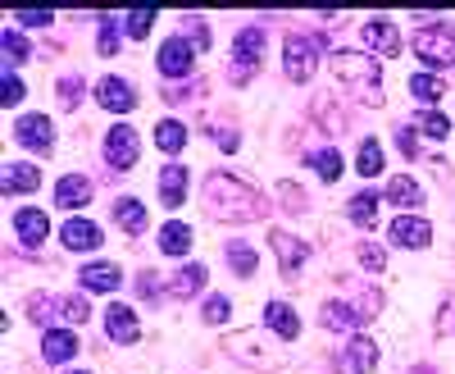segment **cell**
<instances>
[{
  "mask_svg": "<svg viewBox=\"0 0 455 374\" xmlns=\"http://www.w3.org/2000/svg\"><path fill=\"white\" fill-rule=\"evenodd\" d=\"M182 23H187V32L196 37V46L205 51V46H210V28H205V23H196V19H182Z\"/></svg>",
  "mask_w": 455,
  "mask_h": 374,
  "instance_id": "48",
  "label": "cell"
},
{
  "mask_svg": "<svg viewBox=\"0 0 455 374\" xmlns=\"http://www.w3.org/2000/svg\"><path fill=\"white\" fill-rule=\"evenodd\" d=\"M78 101H83V83L78 78H60V105L64 110H78Z\"/></svg>",
  "mask_w": 455,
  "mask_h": 374,
  "instance_id": "43",
  "label": "cell"
},
{
  "mask_svg": "<svg viewBox=\"0 0 455 374\" xmlns=\"http://www.w3.org/2000/svg\"><path fill=\"white\" fill-rule=\"evenodd\" d=\"M78 279H83L87 292H114V288L124 283V270H119V265H109V260H92V265H83Z\"/></svg>",
  "mask_w": 455,
  "mask_h": 374,
  "instance_id": "20",
  "label": "cell"
},
{
  "mask_svg": "<svg viewBox=\"0 0 455 374\" xmlns=\"http://www.w3.org/2000/svg\"><path fill=\"white\" fill-rule=\"evenodd\" d=\"M401 151H405L410 160H414V156H419V137H414L410 128H401Z\"/></svg>",
  "mask_w": 455,
  "mask_h": 374,
  "instance_id": "49",
  "label": "cell"
},
{
  "mask_svg": "<svg viewBox=\"0 0 455 374\" xmlns=\"http://www.w3.org/2000/svg\"><path fill=\"white\" fill-rule=\"evenodd\" d=\"M68 374H87V370H68Z\"/></svg>",
  "mask_w": 455,
  "mask_h": 374,
  "instance_id": "50",
  "label": "cell"
},
{
  "mask_svg": "<svg viewBox=\"0 0 455 374\" xmlns=\"http://www.w3.org/2000/svg\"><path fill=\"white\" fill-rule=\"evenodd\" d=\"M156 146H160L164 156H178L182 146H187V124L182 119H160L156 124Z\"/></svg>",
  "mask_w": 455,
  "mask_h": 374,
  "instance_id": "27",
  "label": "cell"
},
{
  "mask_svg": "<svg viewBox=\"0 0 455 374\" xmlns=\"http://www.w3.org/2000/svg\"><path fill=\"white\" fill-rule=\"evenodd\" d=\"M96 101L109 110V115H128V110L137 105V92H132V83H124V78H100V83H96Z\"/></svg>",
  "mask_w": 455,
  "mask_h": 374,
  "instance_id": "14",
  "label": "cell"
},
{
  "mask_svg": "<svg viewBox=\"0 0 455 374\" xmlns=\"http://www.w3.org/2000/svg\"><path fill=\"white\" fill-rule=\"evenodd\" d=\"M223 347H228V356H233V361H242L251 370H283L287 365V352L274 347L269 329H237Z\"/></svg>",
  "mask_w": 455,
  "mask_h": 374,
  "instance_id": "3",
  "label": "cell"
},
{
  "mask_svg": "<svg viewBox=\"0 0 455 374\" xmlns=\"http://www.w3.org/2000/svg\"><path fill=\"white\" fill-rule=\"evenodd\" d=\"M87 201H92V178H87V174H64V178L55 183V206L83 210Z\"/></svg>",
  "mask_w": 455,
  "mask_h": 374,
  "instance_id": "16",
  "label": "cell"
},
{
  "mask_svg": "<svg viewBox=\"0 0 455 374\" xmlns=\"http://www.w3.org/2000/svg\"><path fill=\"white\" fill-rule=\"evenodd\" d=\"M410 96L424 101V105H437L446 96V83L437 78V73H414V78H410Z\"/></svg>",
  "mask_w": 455,
  "mask_h": 374,
  "instance_id": "30",
  "label": "cell"
},
{
  "mask_svg": "<svg viewBox=\"0 0 455 374\" xmlns=\"http://www.w3.org/2000/svg\"><path fill=\"white\" fill-rule=\"evenodd\" d=\"M414 128H419L424 137H446V133H451V119L437 115V110H424V115L414 119Z\"/></svg>",
  "mask_w": 455,
  "mask_h": 374,
  "instance_id": "39",
  "label": "cell"
},
{
  "mask_svg": "<svg viewBox=\"0 0 455 374\" xmlns=\"http://www.w3.org/2000/svg\"><path fill=\"white\" fill-rule=\"evenodd\" d=\"M160 251L164 256H187V251H192V229H187V224H164V229H160Z\"/></svg>",
  "mask_w": 455,
  "mask_h": 374,
  "instance_id": "29",
  "label": "cell"
},
{
  "mask_svg": "<svg viewBox=\"0 0 455 374\" xmlns=\"http://www.w3.org/2000/svg\"><path fill=\"white\" fill-rule=\"evenodd\" d=\"M0 46H5V64H10V69L28 60V37H23V32H14V28H5V37H0Z\"/></svg>",
  "mask_w": 455,
  "mask_h": 374,
  "instance_id": "38",
  "label": "cell"
},
{
  "mask_svg": "<svg viewBox=\"0 0 455 374\" xmlns=\"http://www.w3.org/2000/svg\"><path fill=\"white\" fill-rule=\"evenodd\" d=\"M150 19H156V10H128L124 14V32L128 37H146L150 32Z\"/></svg>",
  "mask_w": 455,
  "mask_h": 374,
  "instance_id": "42",
  "label": "cell"
},
{
  "mask_svg": "<svg viewBox=\"0 0 455 374\" xmlns=\"http://www.w3.org/2000/svg\"><path fill=\"white\" fill-rule=\"evenodd\" d=\"M60 315H64L68 324H87V315H92L87 297H60Z\"/></svg>",
  "mask_w": 455,
  "mask_h": 374,
  "instance_id": "41",
  "label": "cell"
},
{
  "mask_svg": "<svg viewBox=\"0 0 455 374\" xmlns=\"http://www.w3.org/2000/svg\"><path fill=\"white\" fill-rule=\"evenodd\" d=\"M14 137L28 146V151H42V156L55 146V128H51L46 115H23V119L14 124Z\"/></svg>",
  "mask_w": 455,
  "mask_h": 374,
  "instance_id": "12",
  "label": "cell"
},
{
  "mask_svg": "<svg viewBox=\"0 0 455 374\" xmlns=\"http://www.w3.org/2000/svg\"><path fill=\"white\" fill-rule=\"evenodd\" d=\"M351 224L355 229H373L378 224V197L373 192H355L351 197Z\"/></svg>",
  "mask_w": 455,
  "mask_h": 374,
  "instance_id": "32",
  "label": "cell"
},
{
  "mask_svg": "<svg viewBox=\"0 0 455 374\" xmlns=\"http://www.w3.org/2000/svg\"><path fill=\"white\" fill-rule=\"evenodd\" d=\"M264 329H274L278 343H291L300 333V320H296V311L287 302H269V306H264Z\"/></svg>",
  "mask_w": 455,
  "mask_h": 374,
  "instance_id": "23",
  "label": "cell"
},
{
  "mask_svg": "<svg viewBox=\"0 0 455 374\" xmlns=\"http://www.w3.org/2000/svg\"><path fill=\"white\" fill-rule=\"evenodd\" d=\"M392 242H396V247H410V251H419V247L433 242V224L419 219V215H396V219H392Z\"/></svg>",
  "mask_w": 455,
  "mask_h": 374,
  "instance_id": "13",
  "label": "cell"
},
{
  "mask_svg": "<svg viewBox=\"0 0 455 374\" xmlns=\"http://www.w3.org/2000/svg\"><path fill=\"white\" fill-rule=\"evenodd\" d=\"M60 242L68 247V251H96L105 238H100V229L92 219H68L64 229H60Z\"/></svg>",
  "mask_w": 455,
  "mask_h": 374,
  "instance_id": "18",
  "label": "cell"
},
{
  "mask_svg": "<svg viewBox=\"0 0 455 374\" xmlns=\"http://www.w3.org/2000/svg\"><path fill=\"white\" fill-rule=\"evenodd\" d=\"M205 279H210L205 265H182V270L173 274V283H169V297H178V302H192V297L205 288Z\"/></svg>",
  "mask_w": 455,
  "mask_h": 374,
  "instance_id": "25",
  "label": "cell"
},
{
  "mask_svg": "<svg viewBox=\"0 0 455 374\" xmlns=\"http://www.w3.org/2000/svg\"><path fill=\"white\" fill-rule=\"evenodd\" d=\"M364 46L378 51V55H396V51H401V32H396V23H387V19L364 23Z\"/></svg>",
  "mask_w": 455,
  "mask_h": 374,
  "instance_id": "21",
  "label": "cell"
},
{
  "mask_svg": "<svg viewBox=\"0 0 455 374\" xmlns=\"http://www.w3.org/2000/svg\"><path fill=\"white\" fill-rule=\"evenodd\" d=\"M355 251H360V265H364L369 274H383V270H387V251L378 247L373 238H360V247H355Z\"/></svg>",
  "mask_w": 455,
  "mask_h": 374,
  "instance_id": "34",
  "label": "cell"
},
{
  "mask_svg": "<svg viewBox=\"0 0 455 374\" xmlns=\"http://www.w3.org/2000/svg\"><path fill=\"white\" fill-rule=\"evenodd\" d=\"M23 96H28V87L14 78V69H5V78H0V105H5V110H14Z\"/></svg>",
  "mask_w": 455,
  "mask_h": 374,
  "instance_id": "40",
  "label": "cell"
},
{
  "mask_svg": "<svg viewBox=\"0 0 455 374\" xmlns=\"http://www.w3.org/2000/svg\"><path fill=\"white\" fill-rule=\"evenodd\" d=\"M55 311H60V297H51V292H32V297H28V315H32L36 324H46Z\"/></svg>",
  "mask_w": 455,
  "mask_h": 374,
  "instance_id": "37",
  "label": "cell"
},
{
  "mask_svg": "<svg viewBox=\"0 0 455 374\" xmlns=\"http://www.w3.org/2000/svg\"><path fill=\"white\" fill-rule=\"evenodd\" d=\"M378 311H383V297L364 292L360 302H323L319 320H323V329H360V324H369Z\"/></svg>",
  "mask_w": 455,
  "mask_h": 374,
  "instance_id": "4",
  "label": "cell"
},
{
  "mask_svg": "<svg viewBox=\"0 0 455 374\" xmlns=\"http://www.w3.org/2000/svg\"><path fill=\"white\" fill-rule=\"evenodd\" d=\"M332 78L341 83V92L355 96L360 105H383V69H378L373 55L364 51H332Z\"/></svg>",
  "mask_w": 455,
  "mask_h": 374,
  "instance_id": "2",
  "label": "cell"
},
{
  "mask_svg": "<svg viewBox=\"0 0 455 374\" xmlns=\"http://www.w3.org/2000/svg\"><path fill=\"white\" fill-rule=\"evenodd\" d=\"M269 247H274V256H278V274H283V279H296L300 265H306V256H310L306 238H296V233H287V229H269Z\"/></svg>",
  "mask_w": 455,
  "mask_h": 374,
  "instance_id": "8",
  "label": "cell"
},
{
  "mask_svg": "<svg viewBox=\"0 0 455 374\" xmlns=\"http://www.w3.org/2000/svg\"><path fill=\"white\" fill-rule=\"evenodd\" d=\"M14 19L23 23V28H51V10H14Z\"/></svg>",
  "mask_w": 455,
  "mask_h": 374,
  "instance_id": "44",
  "label": "cell"
},
{
  "mask_svg": "<svg viewBox=\"0 0 455 374\" xmlns=\"http://www.w3.org/2000/svg\"><path fill=\"white\" fill-rule=\"evenodd\" d=\"M156 64H160L164 78H187L192 64H196V46L187 42V37H169V42L160 46V55H156Z\"/></svg>",
  "mask_w": 455,
  "mask_h": 374,
  "instance_id": "10",
  "label": "cell"
},
{
  "mask_svg": "<svg viewBox=\"0 0 455 374\" xmlns=\"http://www.w3.org/2000/svg\"><path fill=\"white\" fill-rule=\"evenodd\" d=\"M137 156H141V142H137V128H128V124H114L109 128V137H105V160H109V169H132L137 165Z\"/></svg>",
  "mask_w": 455,
  "mask_h": 374,
  "instance_id": "9",
  "label": "cell"
},
{
  "mask_svg": "<svg viewBox=\"0 0 455 374\" xmlns=\"http://www.w3.org/2000/svg\"><path fill=\"white\" fill-rule=\"evenodd\" d=\"M310 165H315V174H319L323 183H337V178H341V151H332V146H328V151H315Z\"/></svg>",
  "mask_w": 455,
  "mask_h": 374,
  "instance_id": "35",
  "label": "cell"
},
{
  "mask_svg": "<svg viewBox=\"0 0 455 374\" xmlns=\"http://www.w3.org/2000/svg\"><path fill=\"white\" fill-rule=\"evenodd\" d=\"M42 356H46L51 365H68L73 356H78V333H68V329H46Z\"/></svg>",
  "mask_w": 455,
  "mask_h": 374,
  "instance_id": "19",
  "label": "cell"
},
{
  "mask_svg": "<svg viewBox=\"0 0 455 374\" xmlns=\"http://www.w3.org/2000/svg\"><path fill=\"white\" fill-rule=\"evenodd\" d=\"M373 365H378V343L364 338V333H355V338L337 352V370L341 374H369Z\"/></svg>",
  "mask_w": 455,
  "mask_h": 374,
  "instance_id": "11",
  "label": "cell"
},
{
  "mask_svg": "<svg viewBox=\"0 0 455 374\" xmlns=\"http://www.w3.org/2000/svg\"><path fill=\"white\" fill-rule=\"evenodd\" d=\"M259 55H264V28H242L237 42H233V83L246 87L259 69Z\"/></svg>",
  "mask_w": 455,
  "mask_h": 374,
  "instance_id": "7",
  "label": "cell"
},
{
  "mask_svg": "<svg viewBox=\"0 0 455 374\" xmlns=\"http://www.w3.org/2000/svg\"><path fill=\"white\" fill-rule=\"evenodd\" d=\"M437 333H455V288L446 292V302H442V315H437Z\"/></svg>",
  "mask_w": 455,
  "mask_h": 374,
  "instance_id": "45",
  "label": "cell"
},
{
  "mask_svg": "<svg viewBox=\"0 0 455 374\" xmlns=\"http://www.w3.org/2000/svg\"><path fill=\"white\" fill-rule=\"evenodd\" d=\"M187 201V165H164L160 169V206L178 210Z\"/></svg>",
  "mask_w": 455,
  "mask_h": 374,
  "instance_id": "22",
  "label": "cell"
},
{
  "mask_svg": "<svg viewBox=\"0 0 455 374\" xmlns=\"http://www.w3.org/2000/svg\"><path fill=\"white\" fill-rule=\"evenodd\" d=\"M5 197H14V192H36L42 187V174H36V165H23V160H10L5 165Z\"/></svg>",
  "mask_w": 455,
  "mask_h": 374,
  "instance_id": "26",
  "label": "cell"
},
{
  "mask_svg": "<svg viewBox=\"0 0 455 374\" xmlns=\"http://www.w3.org/2000/svg\"><path fill=\"white\" fill-rule=\"evenodd\" d=\"M14 238H19L23 247H42V242L51 238V219H46L42 210L23 206V210L14 215Z\"/></svg>",
  "mask_w": 455,
  "mask_h": 374,
  "instance_id": "15",
  "label": "cell"
},
{
  "mask_svg": "<svg viewBox=\"0 0 455 374\" xmlns=\"http://www.w3.org/2000/svg\"><path fill=\"white\" fill-rule=\"evenodd\" d=\"M355 169H360L364 178H378V174H383V146H378V137H364V142H360Z\"/></svg>",
  "mask_w": 455,
  "mask_h": 374,
  "instance_id": "31",
  "label": "cell"
},
{
  "mask_svg": "<svg viewBox=\"0 0 455 374\" xmlns=\"http://www.w3.org/2000/svg\"><path fill=\"white\" fill-rule=\"evenodd\" d=\"M283 69H287L291 83H310L315 69H319V42H315V37L291 32L287 42H283Z\"/></svg>",
  "mask_w": 455,
  "mask_h": 374,
  "instance_id": "5",
  "label": "cell"
},
{
  "mask_svg": "<svg viewBox=\"0 0 455 374\" xmlns=\"http://www.w3.org/2000/svg\"><path fill=\"white\" fill-rule=\"evenodd\" d=\"M383 201H392V206H401V210H419L424 206V187L414 183L410 174H396L392 183H387V197Z\"/></svg>",
  "mask_w": 455,
  "mask_h": 374,
  "instance_id": "24",
  "label": "cell"
},
{
  "mask_svg": "<svg viewBox=\"0 0 455 374\" xmlns=\"http://www.w3.org/2000/svg\"><path fill=\"white\" fill-rule=\"evenodd\" d=\"M210 137L223 146V151H237V146H242V137H237V133H228V128H210Z\"/></svg>",
  "mask_w": 455,
  "mask_h": 374,
  "instance_id": "47",
  "label": "cell"
},
{
  "mask_svg": "<svg viewBox=\"0 0 455 374\" xmlns=\"http://www.w3.org/2000/svg\"><path fill=\"white\" fill-rule=\"evenodd\" d=\"M228 265H233L242 279H251L255 274V251L246 242H228Z\"/></svg>",
  "mask_w": 455,
  "mask_h": 374,
  "instance_id": "36",
  "label": "cell"
},
{
  "mask_svg": "<svg viewBox=\"0 0 455 374\" xmlns=\"http://www.w3.org/2000/svg\"><path fill=\"white\" fill-rule=\"evenodd\" d=\"M414 51H419L424 64H455V28L451 23H424L414 32Z\"/></svg>",
  "mask_w": 455,
  "mask_h": 374,
  "instance_id": "6",
  "label": "cell"
},
{
  "mask_svg": "<svg viewBox=\"0 0 455 374\" xmlns=\"http://www.w3.org/2000/svg\"><path fill=\"white\" fill-rule=\"evenodd\" d=\"M114 219H119V229H124V233H132V238H137V233H146V206H141L137 197H124L119 206H114Z\"/></svg>",
  "mask_w": 455,
  "mask_h": 374,
  "instance_id": "28",
  "label": "cell"
},
{
  "mask_svg": "<svg viewBox=\"0 0 455 374\" xmlns=\"http://www.w3.org/2000/svg\"><path fill=\"white\" fill-rule=\"evenodd\" d=\"M105 333H109V338L114 343H137L141 338V324H137V311L132 306H109L105 311Z\"/></svg>",
  "mask_w": 455,
  "mask_h": 374,
  "instance_id": "17",
  "label": "cell"
},
{
  "mask_svg": "<svg viewBox=\"0 0 455 374\" xmlns=\"http://www.w3.org/2000/svg\"><path fill=\"white\" fill-rule=\"evenodd\" d=\"M201 201H205V215L219 219V224H251V219H264V197L255 192L251 183L233 178L228 169H214V174L201 183Z\"/></svg>",
  "mask_w": 455,
  "mask_h": 374,
  "instance_id": "1",
  "label": "cell"
},
{
  "mask_svg": "<svg viewBox=\"0 0 455 374\" xmlns=\"http://www.w3.org/2000/svg\"><path fill=\"white\" fill-rule=\"evenodd\" d=\"M201 315H205V324H223L228 320V302H223V297H210Z\"/></svg>",
  "mask_w": 455,
  "mask_h": 374,
  "instance_id": "46",
  "label": "cell"
},
{
  "mask_svg": "<svg viewBox=\"0 0 455 374\" xmlns=\"http://www.w3.org/2000/svg\"><path fill=\"white\" fill-rule=\"evenodd\" d=\"M119 28H124L119 14H100V37H96L100 55H119Z\"/></svg>",
  "mask_w": 455,
  "mask_h": 374,
  "instance_id": "33",
  "label": "cell"
}]
</instances>
